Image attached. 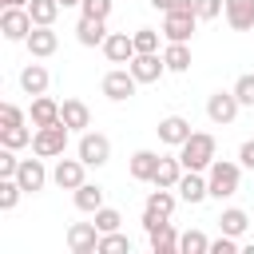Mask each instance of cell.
I'll list each match as a JSON object with an SVG mask.
<instances>
[{
    "instance_id": "42",
    "label": "cell",
    "mask_w": 254,
    "mask_h": 254,
    "mask_svg": "<svg viewBox=\"0 0 254 254\" xmlns=\"http://www.w3.org/2000/svg\"><path fill=\"white\" fill-rule=\"evenodd\" d=\"M238 163H242L246 171H254V139H246V143L238 147Z\"/></svg>"
},
{
    "instance_id": "24",
    "label": "cell",
    "mask_w": 254,
    "mask_h": 254,
    "mask_svg": "<svg viewBox=\"0 0 254 254\" xmlns=\"http://www.w3.org/2000/svg\"><path fill=\"white\" fill-rule=\"evenodd\" d=\"M159 159L163 155H155V151H135L131 155V179L135 183H151L155 171H159Z\"/></svg>"
},
{
    "instance_id": "18",
    "label": "cell",
    "mask_w": 254,
    "mask_h": 254,
    "mask_svg": "<svg viewBox=\"0 0 254 254\" xmlns=\"http://www.w3.org/2000/svg\"><path fill=\"white\" fill-rule=\"evenodd\" d=\"M75 40H79L83 48H103V40H107V20L79 16V24H75Z\"/></svg>"
},
{
    "instance_id": "28",
    "label": "cell",
    "mask_w": 254,
    "mask_h": 254,
    "mask_svg": "<svg viewBox=\"0 0 254 254\" xmlns=\"http://www.w3.org/2000/svg\"><path fill=\"white\" fill-rule=\"evenodd\" d=\"M163 64H167V71H190V48H187V44H175V40H167Z\"/></svg>"
},
{
    "instance_id": "1",
    "label": "cell",
    "mask_w": 254,
    "mask_h": 254,
    "mask_svg": "<svg viewBox=\"0 0 254 254\" xmlns=\"http://www.w3.org/2000/svg\"><path fill=\"white\" fill-rule=\"evenodd\" d=\"M179 159L187 171H206L214 159H218V143L210 131H190V139L179 147Z\"/></svg>"
},
{
    "instance_id": "33",
    "label": "cell",
    "mask_w": 254,
    "mask_h": 254,
    "mask_svg": "<svg viewBox=\"0 0 254 254\" xmlns=\"http://www.w3.org/2000/svg\"><path fill=\"white\" fill-rule=\"evenodd\" d=\"M20 194H24L20 179H0V210H16Z\"/></svg>"
},
{
    "instance_id": "45",
    "label": "cell",
    "mask_w": 254,
    "mask_h": 254,
    "mask_svg": "<svg viewBox=\"0 0 254 254\" xmlns=\"http://www.w3.org/2000/svg\"><path fill=\"white\" fill-rule=\"evenodd\" d=\"M83 0H60V8H79Z\"/></svg>"
},
{
    "instance_id": "5",
    "label": "cell",
    "mask_w": 254,
    "mask_h": 254,
    "mask_svg": "<svg viewBox=\"0 0 254 254\" xmlns=\"http://www.w3.org/2000/svg\"><path fill=\"white\" fill-rule=\"evenodd\" d=\"M194 24H198V12H194V0H183L179 8L163 12V36L175 40V44H187L194 36Z\"/></svg>"
},
{
    "instance_id": "40",
    "label": "cell",
    "mask_w": 254,
    "mask_h": 254,
    "mask_svg": "<svg viewBox=\"0 0 254 254\" xmlns=\"http://www.w3.org/2000/svg\"><path fill=\"white\" fill-rule=\"evenodd\" d=\"M79 12H83V16H95V20H107V16H111V0H83Z\"/></svg>"
},
{
    "instance_id": "21",
    "label": "cell",
    "mask_w": 254,
    "mask_h": 254,
    "mask_svg": "<svg viewBox=\"0 0 254 254\" xmlns=\"http://www.w3.org/2000/svg\"><path fill=\"white\" fill-rule=\"evenodd\" d=\"M60 119H64L71 131H87V127H91V111H87L83 99H64V103H60Z\"/></svg>"
},
{
    "instance_id": "32",
    "label": "cell",
    "mask_w": 254,
    "mask_h": 254,
    "mask_svg": "<svg viewBox=\"0 0 254 254\" xmlns=\"http://www.w3.org/2000/svg\"><path fill=\"white\" fill-rule=\"evenodd\" d=\"M28 12H32L36 24H56V16H60V0H32Z\"/></svg>"
},
{
    "instance_id": "31",
    "label": "cell",
    "mask_w": 254,
    "mask_h": 254,
    "mask_svg": "<svg viewBox=\"0 0 254 254\" xmlns=\"http://www.w3.org/2000/svg\"><path fill=\"white\" fill-rule=\"evenodd\" d=\"M179 254H210V238L202 230H187L179 234Z\"/></svg>"
},
{
    "instance_id": "7",
    "label": "cell",
    "mask_w": 254,
    "mask_h": 254,
    "mask_svg": "<svg viewBox=\"0 0 254 254\" xmlns=\"http://www.w3.org/2000/svg\"><path fill=\"white\" fill-rule=\"evenodd\" d=\"M32 28H36V20H32L28 8H4V12H0V32H4V40L20 44V40L32 36Z\"/></svg>"
},
{
    "instance_id": "13",
    "label": "cell",
    "mask_w": 254,
    "mask_h": 254,
    "mask_svg": "<svg viewBox=\"0 0 254 254\" xmlns=\"http://www.w3.org/2000/svg\"><path fill=\"white\" fill-rule=\"evenodd\" d=\"M16 179H20V187H24V194H36V190H44L48 187V167H44V159L36 155V159H20V171H16Z\"/></svg>"
},
{
    "instance_id": "37",
    "label": "cell",
    "mask_w": 254,
    "mask_h": 254,
    "mask_svg": "<svg viewBox=\"0 0 254 254\" xmlns=\"http://www.w3.org/2000/svg\"><path fill=\"white\" fill-rule=\"evenodd\" d=\"M194 12H198V20H218L226 12V0H194Z\"/></svg>"
},
{
    "instance_id": "9",
    "label": "cell",
    "mask_w": 254,
    "mask_h": 254,
    "mask_svg": "<svg viewBox=\"0 0 254 254\" xmlns=\"http://www.w3.org/2000/svg\"><path fill=\"white\" fill-rule=\"evenodd\" d=\"M238 107H242V103H238L234 87H230V91H214V95H206V119H210V123H218V127L234 123Z\"/></svg>"
},
{
    "instance_id": "43",
    "label": "cell",
    "mask_w": 254,
    "mask_h": 254,
    "mask_svg": "<svg viewBox=\"0 0 254 254\" xmlns=\"http://www.w3.org/2000/svg\"><path fill=\"white\" fill-rule=\"evenodd\" d=\"M147 4H151V8H159V12H171V8H179L183 0H147Z\"/></svg>"
},
{
    "instance_id": "25",
    "label": "cell",
    "mask_w": 254,
    "mask_h": 254,
    "mask_svg": "<svg viewBox=\"0 0 254 254\" xmlns=\"http://www.w3.org/2000/svg\"><path fill=\"white\" fill-rule=\"evenodd\" d=\"M71 198H75V210L95 214V210L103 206V187H99V183H83V187H75V190H71Z\"/></svg>"
},
{
    "instance_id": "2",
    "label": "cell",
    "mask_w": 254,
    "mask_h": 254,
    "mask_svg": "<svg viewBox=\"0 0 254 254\" xmlns=\"http://www.w3.org/2000/svg\"><path fill=\"white\" fill-rule=\"evenodd\" d=\"M238 183H242V163H230V159H214L206 167V187H210V198H230L238 194Z\"/></svg>"
},
{
    "instance_id": "22",
    "label": "cell",
    "mask_w": 254,
    "mask_h": 254,
    "mask_svg": "<svg viewBox=\"0 0 254 254\" xmlns=\"http://www.w3.org/2000/svg\"><path fill=\"white\" fill-rule=\"evenodd\" d=\"M48 83H52V75H48L44 64H28V67L20 71V87H24V95H44Z\"/></svg>"
},
{
    "instance_id": "23",
    "label": "cell",
    "mask_w": 254,
    "mask_h": 254,
    "mask_svg": "<svg viewBox=\"0 0 254 254\" xmlns=\"http://www.w3.org/2000/svg\"><path fill=\"white\" fill-rule=\"evenodd\" d=\"M183 171H187V167H183V159H179V155H163V159H159V171H155V179H151V183H155V187H171V190H175V187H179V179H183Z\"/></svg>"
},
{
    "instance_id": "34",
    "label": "cell",
    "mask_w": 254,
    "mask_h": 254,
    "mask_svg": "<svg viewBox=\"0 0 254 254\" xmlns=\"http://www.w3.org/2000/svg\"><path fill=\"white\" fill-rule=\"evenodd\" d=\"M95 226H99V234H107V230H119V222H123V214L115 210V206H99L95 210V218H91Z\"/></svg>"
},
{
    "instance_id": "27",
    "label": "cell",
    "mask_w": 254,
    "mask_h": 254,
    "mask_svg": "<svg viewBox=\"0 0 254 254\" xmlns=\"http://www.w3.org/2000/svg\"><path fill=\"white\" fill-rule=\"evenodd\" d=\"M147 238H151V250H155V254H179V230H175L171 222H163V226L151 230Z\"/></svg>"
},
{
    "instance_id": "39",
    "label": "cell",
    "mask_w": 254,
    "mask_h": 254,
    "mask_svg": "<svg viewBox=\"0 0 254 254\" xmlns=\"http://www.w3.org/2000/svg\"><path fill=\"white\" fill-rule=\"evenodd\" d=\"M20 123H28L24 111L16 103H0V127H20Z\"/></svg>"
},
{
    "instance_id": "29",
    "label": "cell",
    "mask_w": 254,
    "mask_h": 254,
    "mask_svg": "<svg viewBox=\"0 0 254 254\" xmlns=\"http://www.w3.org/2000/svg\"><path fill=\"white\" fill-rule=\"evenodd\" d=\"M32 135H36V127L28 131V123H20V127H0V147H12V151L32 147Z\"/></svg>"
},
{
    "instance_id": "4",
    "label": "cell",
    "mask_w": 254,
    "mask_h": 254,
    "mask_svg": "<svg viewBox=\"0 0 254 254\" xmlns=\"http://www.w3.org/2000/svg\"><path fill=\"white\" fill-rule=\"evenodd\" d=\"M175 202H179V194H175L171 187H159V190H151V194H147V202H143V230L151 234V230H159L163 222H171V214H175Z\"/></svg>"
},
{
    "instance_id": "38",
    "label": "cell",
    "mask_w": 254,
    "mask_h": 254,
    "mask_svg": "<svg viewBox=\"0 0 254 254\" xmlns=\"http://www.w3.org/2000/svg\"><path fill=\"white\" fill-rule=\"evenodd\" d=\"M16 171H20L16 151H12V147H0V179H16Z\"/></svg>"
},
{
    "instance_id": "6",
    "label": "cell",
    "mask_w": 254,
    "mask_h": 254,
    "mask_svg": "<svg viewBox=\"0 0 254 254\" xmlns=\"http://www.w3.org/2000/svg\"><path fill=\"white\" fill-rule=\"evenodd\" d=\"M75 155H79L87 167H103V163L111 159V139H107V135H99V131H79Z\"/></svg>"
},
{
    "instance_id": "36",
    "label": "cell",
    "mask_w": 254,
    "mask_h": 254,
    "mask_svg": "<svg viewBox=\"0 0 254 254\" xmlns=\"http://www.w3.org/2000/svg\"><path fill=\"white\" fill-rule=\"evenodd\" d=\"M131 40H135V52H159V32L155 28H139V32H131Z\"/></svg>"
},
{
    "instance_id": "35",
    "label": "cell",
    "mask_w": 254,
    "mask_h": 254,
    "mask_svg": "<svg viewBox=\"0 0 254 254\" xmlns=\"http://www.w3.org/2000/svg\"><path fill=\"white\" fill-rule=\"evenodd\" d=\"M234 95H238L242 107H254V71H246V75L234 79Z\"/></svg>"
},
{
    "instance_id": "12",
    "label": "cell",
    "mask_w": 254,
    "mask_h": 254,
    "mask_svg": "<svg viewBox=\"0 0 254 254\" xmlns=\"http://www.w3.org/2000/svg\"><path fill=\"white\" fill-rule=\"evenodd\" d=\"M67 250L71 254H99V226L95 222H71L67 226Z\"/></svg>"
},
{
    "instance_id": "26",
    "label": "cell",
    "mask_w": 254,
    "mask_h": 254,
    "mask_svg": "<svg viewBox=\"0 0 254 254\" xmlns=\"http://www.w3.org/2000/svg\"><path fill=\"white\" fill-rule=\"evenodd\" d=\"M218 226H222V234H234V238H242L254 222H250V214L246 210H238V206H226L222 210V218H218Z\"/></svg>"
},
{
    "instance_id": "41",
    "label": "cell",
    "mask_w": 254,
    "mask_h": 254,
    "mask_svg": "<svg viewBox=\"0 0 254 254\" xmlns=\"http://www.w3.org/2000/svg\"><path fill=\"white\" fill-rule=\"evenodd\" d=\"M210 254H238V238L234 234H218L210 242Z\"/></svg>"
},
{
    "instance_id": "10",
    "label": "cell",
    "mask_w": 254,
    "mask_h": 254,
    "mask_svg": "<svg viewBox=\"0 0 254 254\" xmlns=\"http://www.w3.org/2000/svg\"><path fill=\"white\" fill-rule=\"evenodd\" d=\"M127 67H131V75H135L139 83H159V79L167 75V64H163L159 52H135V60H131Z\"/></svg>"
},
{
    "instance_id": "8",
    "label": "cell",
    "mask_w": 254,
    "mask_h": 254,
    "mask_svg": "<svg viewBox=\"0 0 254 254\" xmlns=\"http://www.w3.org/2000/svg\"><path fill=\"white\" fill-rule=\"evenodd\" d=\"M103 95L111 99V103H123V99H131L135 95V87H139V79L131 75V67H111L107 75H103Z\"/></svg>"
},
{
    "instance_id": "3",
    "label": "cell",
    "mask_w": 254,
    "mask_h": 254,
    "mask_svg": "<svg viewBox=\"0 0 254 254\" xmlns=\"http://www.w3.org/2000/svg\"><path fill=\"white\" fill-rule=\"evenodd\" d=\"M67 135H71V127L60 119V123H48V127H36V135H32V155H40V159H60L64 151H67Z\"/></svg>"
},
{
    "instance_id": "11",
    "label": "cell",
    "mask_w": 254,
    "mask_h": 254,
    "mask_svg": "<svg viewBox=\"0 0 254 254\" xmlns=\"http://www.w3.org/2000/svg\"><path fill=\"white\" fill-rule=\"evenodd\" d=\"M83 171H87V163H83L79 155H75V159H60V163L52 167V183H56L60 190H75V187H83V183H87V175H83Z\"/></svg>"
},
{
    "instance_id": "17",
    "label": "cell",
    "mask_w": 254,
    "mask_h": 254,
    "mask_svg": "<svg viewBox=\"0 0 254 254\" xmlns=\"http://www.w3.org/2000/svg\"><path fill=\"white\" fill-rule=\"evenodd\" d=\"M103 56H107L111 64H131V60H135V40H131L127 32H107Z\"/></svg>"
},
{
    "instance_id": "16",
    "label": "cell",
    "mask_w": 254,
    "mask_h": 254,
    "mask_svg": "<svg viewBox=\"0 0 254 254\" xmlns=\"http://www.w3.org/2000/svg\"><path fill=\"white\" fill-rule=\"evenodd\" d=\"M179 198L183 202H190V206H198L202 198H210V187H206V175L202 171H183V179H179Z\"/></svg>"
},
{
    "instance_id": "19",
    "label": "cell",
    "mask_w": 254,
    "mask_h": 254,
    "mask_svg": "<svg viewBox=\"0 0 254 254\" xmlns=\"http://www.w3.org/2000/svg\"><path fill=\"white\" fill-rule=\"evenodd\" d=\"M28 115H32V127H48V123H60V103L44 91V95H32V107H28Z\"/></svg>"
},
{
    "instance_id": "15",
    "label": "cell",
    "mask_w": 254,
    "mask_h": 254,
    "mask_svg": "<svg viewBox=\"0 0 254 254\" xmlns=\"http://www.w3.org/2000/svg\"><path fill=\"white\" fill-rule=\"evenodd\" d=\"M155 135H159V143H167V147H183V143L190 139V123H187L183 115H163L159 127H155Z\"/></svg>"
},
{
    "instance_id": "44",
    "label": "cell",
    "mask_w": 254,
    "mask_h": 254,
    "mask_svg": "<svg viewBox=\"0 0 254 254\" xmlns=\"http://www.w3.org/2000/svg\"><path fill=\"white\" fill-rule=\"evenodd\" d=\"M32 0H4V8H28Z\"/></svg>"
},
{
    "instance_id": "14",
    "label": "cell",
    "mask_w": 254,
    "mask_h": 254,
    "mask_svg": "<svg viewBox=\"0 0 254 254\" xmlns=\"http://www.w3.org/2000/svg\"><path fill=\"white\" fill-rule=\"evenodd\" d=\"M24 44H28L32 60H48V56H56V48H60V36L52 32V24H36V28H32V36H28Z\"/></svg>"
},
{
    "instance_id": "20",
    "label": "cell",
    "mask_w": 254,
    "mask_h": 254,
    "mask_svg": "<svg viewBox=\"0 0 254 254\" xmlns=\"http://www.w3.org/2000/svg\"><path fill=\"white\" fill-rule=\"evenodd\" d=\"M226 24L234 32H250L254 28V0H226Z\"/></svg>"
},
{
    "instance_id": "30",
    "label": "cell",
    "mask_w": 254,
    "mask_h": 254,
    "mask_svg": "<svg viewBox=\"0 0 254 254\" xmlns=\"http://www.w3.org/2000/svg\"><path fill=\"white\" fill-rule=\"evenodd\" d=\"M131 250H135V242L127 234H119V230L99 234V254H131Z\"/></svg>"
}]
</instances>
